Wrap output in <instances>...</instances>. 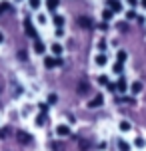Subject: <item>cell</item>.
<instances>
[{
  "mask_svg": "<svg viewBox=\"0 0 146 151\" xmlns=\"http://www.w3.org/2000/svg\"><path fill=\"white\" fill-rule=\"evenodd\" d=\"M16 139H18V143H22V145L32 143V135L26 133V131H16Z\"/></svg>",
  "mask_w": 146,
  "mask_h": 151,
  "instance_id": "cell-1",
  "label": "cell"
},
{
  "mask_svg": "<svg viewBox=\"0 0 146 151\" xmlns=\"http://www.w3.org/2000/svg\"><path fill=\"white\" fill-rule=\"evenodd\" d=\"M24 30H26V34H28V36H32V38H34V40L38 38V34H36V28L32 26V22H30V20H24Z\"/></svg>",
  "mask_w": 146,
  "mask_h": 151,
  "instance_id": "cell-2",
  "label": "cell"
},
{
  "mask_svg": "<svg viewBox=\"0 0 146 151\" xmlns=\"http://www.w3.org/2000/svg\"><path fill=\"white\" fill-rule=\"evenodd\" d=\"M56 135H60V137H66V135H70V127L68 125H58V127H56Z\"/></svg>",
  "mask_w": 146,
  "mask_h": 151,
  "instance_id": "cell-3",
  "label": "cell"
},
{
  "mask_svg": "<svg viewBox=\"0 0 146 151\" xmlns=\"http://www.w3.org/2000/svg\"><path fill=\"white\" fill-rule=\"evenodd\" d=\"M34 52H36V54H44V52H46V46L40 42V38L34 40Z\"/></svg>",
  "mask_w": 146,
  "mask_h": 151,
  "instance_id": "cell-4",
  "label": "cell"
},
{
  "mask_svg": "<svg viewBox=\"0 0 146 151\" xmlns=\"http://www.w3.org/2000/svg\"><path fill=\"white\" fill-rule=\"evenodd\" d=\"M44 66L46 68H56V66H62V62L54 60V58H44Z\"/></svg>",
  "mask_w": 146,
  "mask_h": 151,
  "instance_id": "cell-5",
  "label": "cell"
},
{
  "mask_svg": "<svg viewBox=\"0 0 146 151\" xmlns=\"http://www.w3.org/2000/svg\"><path fill=\"white\" fill-rule=\"evenodd\" d=\"M78 24H80L82 28H92V20H90L88 16H82V18H78Z\"/></svg>",
  "mask_w": 146,
  "mask_h": 151,
  "instance_id": "cell-6",
  "label": "cell"
},
{
  "mask_svg": "<svg viewBox=\"0 0 146 151\" xmlns=\"http://www.w3.org/2000/svg\"><path fill=\"white\" fill-rule=\"evenodd\" d=\"M94 62H96V66H106V64H108V58L104 56V54H98V56L94 58Z\"/></svg>",
  "mask_w": 146,
  "mask_h": 151,
  "instance_id": "cell-7",
  "label": "cell"
},
{
  "mask_svg": "<svg viewBox=\"0 0 146 151\" xmlns=\"http://www.w3.org/2000/svg\"><path fill=\"white\" fill-rule=\"evenodd\" d=\"M126 88H128L126 78H120V80H118V83H116V90H118V91H126Z\"/></svg>",
  "mask_w": 146,
  "mask_h": 151,
  "instance_id": "cell-8",
  "label": "cell"
},
{
  "mask_svg": "<svg viewBox=\"0 0 146 151\" xmlns=\"http://www.w3.org/2000/svg\"><path fill=\"white\" fill-rule=\"evenodd\" d=\"M118 151H130V143L124 139H118Z\"/></svg>",
  "mask_w": 146,
  "mask_h": 151,
  "instance_id": "cell-9",
  "label": "cell"
},
{
  "mask_svg": "<svg viewBox=\"0 0 146 151\" xmlns=\"http://www.w3.org/2000/svg\"><path fill=\"white\" fill-rule=\"evenodd\" d=\"M102 104H104V99H102V96H96V98H94L92 101L88 104V106H90V107H100Z\"/></svg>",
  "mask_w": 146,
  "mask_h": 151,
  "instance_id": "cell-10",
  "label": "cell"
},
{
  "mask_svg": "<svg viewBox=\"0 0 146 151\" xmlns=\"http://www.w3.org/2000/svg\"><path fill=\"white\" fill-rule=\"evenodd\" d=\"M118 127H120V131H130V129H132V125H130V121L122 119V121H120V125H118Z\"/></svg>",
  "mask_w": 146,
  "mask_h": 151,
  "instance_id": "cell-11",
  "label": "cell"
},
{
  "mask_svg": "<svg viewBox=\"0 0 146 151\" xmlns=\"http://www.w3.org/2000/svg\"><path fill=\"white\" fill-rule=\"evenodd\" d=\"M110 6H112V12H120V10H122V6H120V2H118V0H112V2H110Z\"/></svg>",
  "mask_w": 146,
  "mask_h": 151,
  "instance_id": "cell-12",
  "label": "cell"
},
{
  "mask_svg": "<svg viewBox=\"0 0 146 151\" xmlns=\"http://www.w3.org/2000/svg\"><path fill=\"white\" fill-rule=\"evenodd\" d=\"M140 91H142V83L134 82V83H132V93H140Z\"/></svg>",
  "mask_w": 146,
  "mask_h": 151,
  "instance_id": "cell-13",
  "label": "cell"
},
{
  "mask_svg": "<svg viewBox=\"0 0 146 151\" xmlns=\"http://www.w3.org/2000/svg\"><path fill=\"white\" fill-rule=\"evenodd\" d=\"M144 145H146V141L142 139V137H136V139H134V147H138V149H142Z\"/></svg>",
  "mask_w": 146,
  "mask_h": 151,
  "instance_id": "cell-14",
  "label": "cell"
},
{
  "mask_svg": "<svg viewBox=\"0 0 146 151\" xmlns=\"http://www.w3.org/2000/svg\"><path fill=\"white\" fill-rule=\"evenodd\" d=\"M52 54H56V56H60L62 54V46L56 42V44H52Z\"/></svg>",
  "mask_w": 146,
  "mask_h": 151,
  "instance_id": "cell-15",
  "label": "cell"
},
{
  "mask_svg": "<svg viewBox=\"0 0 146 151\" xmlns=\"http://www.w3.org/2000/svg\"><path fill=\"white\" fill-rule=\"evenodd\" d=\"M54 24H56V28L64 26V18H62V16H54Z\"/></svg>",
  "mask_w": 146,
  "mask_h": 151,
  "instance_id": "cell-16",
  "label": "cell"
},
{
  "mask_svg": "<svg viewBox=\"0 0 146 151\" xmlns=\"http://www.w3.org/2000/svg\"><path fill=\"white\" fill-rule=\"evenodd\" d=\"M56 8H58V0H48V10H56Z\"/></svg>",
  "mask_w": 146,
  "mask_h": 151,
  "instance_id": "cell-17",
  "label": "cell"
},
{
  "mask_svg": "<svg viewBox=\"0 0 146 151\" xmlns=\"http://www.w3.org/2000/svg\"><path fill=\"white\" fill-rule=\"evenodd\" d=\"M28 4H30V8L38 10V8H40V0H28Z\"/></svg>",
  "mask_w": 146,
  "mask_h": 151,
  "instance_id": "cell-18",
  "label": "cell"
},
{
  "mask_svg": "<svg viewBox=\"0 0 146 151\" xmlns=\"http://www.w3.org/2000/svg\"><path fill=\"white\" fill-rule=\"evenodd\" d=\"M44 117H46L44 113H40V115H38V119H36V125H38V127H42V125H44Z\"/></svg>",
  "mask_w": 146,
  "mask_h": 151,
  "instance_id": "cell-19",
  "label": "cell"
},
{
  "mask_svg": "<svg viewBox=\"0 0 146 151\" xmlns=\"http://www.w3.org/2000/svg\"><path fill=\"white\" fill-rule=\"evenodd\" d=\"M126 58H128V54L124 52V50H120V52H118V62H124Z\"/></svg>",
  "mask_w": 146,
  "mask_h": 151,
  "instance_id": "cell-20",
  "label": "cell"
},
{
  "mask_svg": "<svg viewBox=\"0 0 146 151\" xmlns=\"http://www.w3.org/2000/svg\"><path fill=\"white\" fill-rule=\"evenodd\" d=\"M98 83H102V86H106V88H108V83H110V82H108L106 76H100V78H98Z\"/></svg>",
  "mask_w": 146,
  "mask_h": 151,
  "instance_id": "cell-21",
  "label": "cell"
},
{
  "mask_svg": "<svg viewBox=\"0 0 146 151\" xmlns=\"http://www.w3.org/2000/svg\"><path fill=\"white\" fill-rule=\"evenodd\" d=\"M114 72L116 74H122V62H116L114 64Z\"/></svg>",
  "mask_w": 146,
  "mask_h": 151,
  "instance_id": "cell-22",
  "label": "cell"
},
{
  "mask_svg": "<svg viewBox=\"0 0 146 151\" xmlns=\"http://www.w3.org/2000/svg\"><path fill=\"white\" fill-rule=\"evenodd\" d=\"M78 91H80V93H86V91H88V83H80V88H78Z\"/></svg>",
  "mask_w": 146,
  "mask_h": 151,
  "instance_id": "cell-23",
  "label": "cell"
},
{
  "mask_svg": "<svg viewBox=\"0 0 146 151\" xmlns=\"http://www.w3.org/2000/svg\"><path fill=\"white\" fill-rule=\"evenodd\" d=\"M104 20H110V18H112V10H104Z\"/></svg>",
  "mask_w": 146,
  "mask_h": 151,
  "instance_id": "cell-24",
  "label": "cell"
},
{
  "mask_svg": "<svg viewBox=\"0 0 146 151\" xmlns=\"http://www.w3.org/2000/svg\"><path fill=\"white\" fill-rule=\"evenodd\" d=\"M56 93H50V96H48V101H50V104H56Z\"/></svg>",
  "mask_w": 146,
  "mask_h": 151,
  "instance_id": "cell-25",
  "label": "cell"
},
{
  "mask_svg": "<svg viewBox=\"0 0 146 151\" xmlns=\"http://www.w3.org/2000/svg\"><path fill=\"white\" fill-rule=\"evenodd\" d=\"M128 4H130V6H136V0H128Z\"/></svg>",
  "mask_w": 146,
  "mask_h": 151,
  "instance_id": "cell-26",
  "label": "cell"
},
{
  "mask_svg": "<svg viewBox=\"0 0 146 151\" xmlns=\"http://www.w3.org/2000/svg\"><path fill=\"white\" fill-rule=\"evenodd\" d=\"M2 42H4V34L0 32V44H2Z\"/></svg>",
  "mask_w": 146,
  "mask_h": 151,
  "instance_id": "cell-27",
  "label": "cell"
},
{
  "mask_svg": "<svg viewBox=\"0 0 146 151\" xmlns=\"http://www.w3.org/2000/svg\"><path fill=\"white\" fill-rule=\"evenodd\" d=\"M142 6H146V0H142Z\"/></svg>",
  "mask_w": 146,
  "mask_h": 151,
  "instance_id": "cell-28",
  "label": "cell"
}]
</instances>
